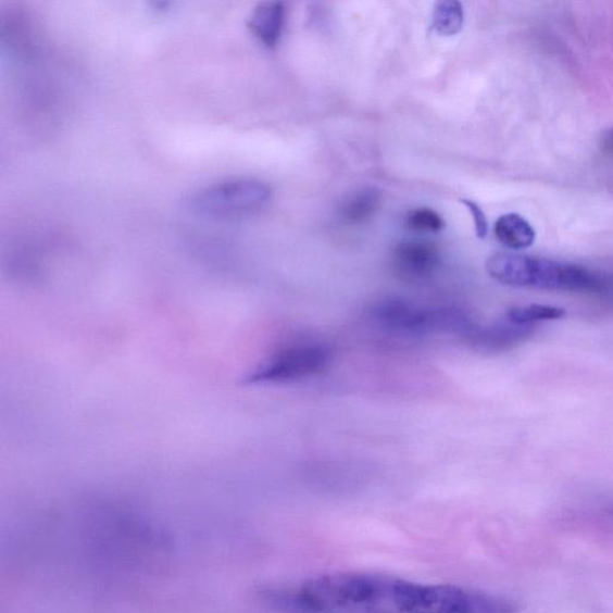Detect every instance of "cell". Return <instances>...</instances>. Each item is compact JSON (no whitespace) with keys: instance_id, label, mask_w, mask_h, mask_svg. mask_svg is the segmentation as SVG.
Returning <instances> with one entry per match:
<instances>
[{"instance_id":"cell-7","label":"cell","mask_w":613,"mask_h":613,"mask_svg":"<svg viewBox=\"0 0 613 613\" xmlns=\"http://www.w3.org/2000/svg\"><path fill=\"white\" fill-rule=\"evenodd\" d=\"M286 7L280 2L258 4L249 18L254 37L267 47H276L285 28Z\"/></svg>"},{"instance_id":"cell-6","label":"cell","mask_w":613,"mask_h":613,"mask_svg":"<svg viewBox=\"0 0 613 613\" xmlns=\"http://www.w3.org/2000/svg\"><path fill=\"white\" fill-rule=\"evenodd\" d=\"M392 265L400 278L420 282L429 278L440 265V253L426 241H403L396 246Z\"/></svg>"},{"instance_id":"cell-13","label":"cell","mask_w":613,"mask_h":613,"mask_svg":"<svg viewBox=\"0 0 613 613\" xmlns=\"http://www.w3.org/2000/svg\"><path fill=\"white\" fill-rule=\"evenodd\" d=\"M462 203L467 208L471 216H473L477 238L481 240L486 239L489 226L485 211H483L474 200L462 199Z\"/></svg>"},{"instance_id":"cell-2","label":"cell","mask_w":613,"mask_h":613,"mask_svg":"<svg viewBox=\"0 0 613 613\" xmlns=\"http://www.w3.org/2000/svg\"><path fill=\"white\" fill-rule=\"evenodd\" d=\"M488 274L504 286L561 291H598L605 283L585 267L514 253H497L487 262Z\"/></svg>"},{"instance_id":"cell-4","label":"cell","mask_w":613,"mask_h":613,"mask_svg":"<svg viewBox=\"0 0 613 613\" xmlns=\"http://www.w3.org/2000/svg\"><path fill=\"white\" fill-rule=\"evenodd\" d=\"M271 198V188L261 180L234 179L203 188L188 207L200 216L232 218L261 210Z\"/></svg>"},{"instance_id":"cell-11","label":"cell","mask_w":613,"mask_h":613,"mask_svg":"<svg viewBox=\"0 0 613 613\" xmlns=\"http://www.w3.org/2000/svg\"><path fill=\"white\" fill-rule=\"evenodd\" d=\"M564 315L565 311L560 306L546 304L516 305L506 314L512 324L524 327L538 322L559 321Z\"/></svg>"},{"instance_id":"cell-5","label":"cell","mask_w":613,"mask_h":613,"mask_svg":"<svg viewBox=\"0 0 613 613\" xmlns=\"http://www.w3.org/2000/svg\"><path fill=\"white\" fill-rule=\"evenodd\" d=\"M331 359L324 345L304 343L279 350L250 376L251 383H292L321 373Z\"/></svg>"},{"instance_id":"cell-10","label":"cell","mask_w":613,"mask_h":613,"mask_svg":"<svg viewBox=\"0 0 613 613\" xmlns=\"http://www.w3.org/2000/svg\"><path fill=\"white\" fill-rule=\"evenodd\" d=\"M464 9L462 3L455 0H445L436 3L433 10V29L443 35L453 37L462 32L464 26Z\"/></svg>"},{"instance_id":"cell-1","label":"cell","mask_w":613,"mask_h":613,"mask_svg":"<svg viewBox=\"0 0 613 613\" xmlns=\"http://www.w3.org/2000/svg\"><path fill=\"white\" fill-rule=\"evenodd\" d=\"M396 577L368 573H339L314 577L297 591H268L271 605L297 613H385L396 610Z\"/></svg>"},{"instance_id":"cell-9","label":"cell","mask_w":613,"mask_h":613,"mask_svg":"<svg viewBox=\"0 0 613 613\" xmlns=\"http://www.w3.org/2000/svg\"><path fill=\"white\" fill-rule=\"evenodd\" d=\"M493 233L499 242L510 250L528 249L536 240L533 226L524 217L516 214L501 216L495 223Z\"/></svg>"},{"instance_id":"cell-14","label":"cell","mask_w":613,"mask_h":613,"mask_svg":"<svg viewBox=\"0 0 613 613\" xmlns=\"http://www.w3.org/2000/svg\"><path fill=\"white\" fill-rule=\"evenodd\" d=\"M599 146L601 151L613 158V128L606 129V132L601 135Z\"/></svg>"},{"instance_id":"cell-12","label":"cell","mask_w":613,"mask_h":613,"mask_svg":"<svg viewBox=\"0 0 613 613\" xmlns=\"http://www.w3.org/2000/svg\"><path fill=\"white\" fill-rule=\"evenodd\" d=\"M405 228L420 234H436L443 230L446 223L438 211L430 208L412 209L405 216Z\"/></svg>"},{"instance_id":"cell-8","label":"cell","mask_w":613,"mask_h":613,"mask_svg":"<svg viewBox=\"0 0 613 613\" xmlns=\"http://www.w3.org/2000/svg\"><path fill=\"white\" fill-rule=\"evenodd\" d=\"M383 193L379 188L361 187L341 200L337 210L338 217L349 226H359V224L368 222L376 214Z\"/></svg>"},{"instance_id":"cell-3","label":"cell","mask_w":613,"mask_h":613,"mask_svg":"<svg viewBox=\"0 0 613 613\" xmlns=\"http://www.w3.org/2000/svg\"><path fill=\"white\" fill-rule=\"evenodd\" d=\"M393 601L400 613H516L511 600L452 585L397 580Z\"/></svg>"}]
</instances>
